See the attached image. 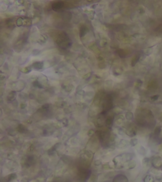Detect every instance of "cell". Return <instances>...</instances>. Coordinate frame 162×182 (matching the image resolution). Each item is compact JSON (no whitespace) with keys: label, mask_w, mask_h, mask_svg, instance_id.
Returning a JSON list of instances; mask_svg holds the SVG:
<instances>
[{"label":"cell","mask_w":162,"mask_h":182,"mask_svg":"<svg viewBox=\"0 0 162 182\" xmlns=\"http://www.w3.org/2000/svg\"><path fill=\"white\" fill-rule=\"evenodd\" d=\"M150 159L152 167L160 170L162 165V158L161 156L155 155V156H152Z\"/></svg>","instance_id":"obj_1"},{"label":"cell","mask_w":162,"mask_h":182,"mask_svg":"<svg viewBox=\"0 0 162 182\" xmlns=\"http://www.w3.org/2000/svg\"><path fill=\"white\" fill-rule=\"evenodd\" d=\"M142 166L143 168L145 169H150L152 167L151 163V159L148 157H144L142 161Z\"/></svg>","instance_id":"obj_2"},{"label":"cell","mask_w":162,"mask_h":182,"mask_svg":"<svg viewBox=\"0 0 162 182\" xmlns=\"http://www.w3.org/2000/svg\"><path fill=\"white\" fill-rule=\"evenodd\" d=\"M126 133L129 136H134L137 134V129L135 127V126L129 127V128L126 131Z\"/></svg>","instance_id":"obj_3"},{"label":"cell","mask_w":162,"mask_h":182,"mask_svg":"<svg viewBox=\"0 0 162 182\" xmlns=\"http://www.w3.org/2000/svg\"><path fill=\"white\" fill-rule=\"evenodd\" d=\"M136 151L142 156H145L147 154V151L146 148L141 145H139L136 147Z\"/></svg>","instance_id":"obj_4"},{"label":"cell","mask_w":162,"mask_h":182,"mask_svg":"<svg viewBox=\"0 0 162 182\" xmlns=\"http://www.w3.org/2000/svg\"><path fill=\"white\" fill-rule=\"evenodd\" d=\"M162 132V126L161 125H157L155 127V128H154L153 132L152 134L156 137H159V136L160 135Z\"/></svg>","instance_id":"obj_5"},{"label":"cell","mask_w":162,"mask_h":182,"mask_svg":"<svg viewBox=\"0 0 162 182\" xmlns=\"http://www.w3.org/2000/svg\"><path fill=\"white\" fill-rule=\"evenodd\" d=\"M113 182H128L127 178L122 175H119L115 178Z\"/></svg>","instance_id":"obj_6"},{"label":"cell","mask_w":162,"mask_h":182,"mask_svg":"<svg viewBox=\"0 0 162 182\" xmlns=\"http://www.w3.org/2000/svg\"><path fill=\"white\" fill-rule=\"evenodd\" d=\"M155 176L151 174H146L143 178V182H155Z\"/></svg>","instance_id":"obj_7"},{"label":"cell","mask_w":162,"mask_h":182,"mask_svg":"<svg viewBox=\"0 0 162 182\" xmlns=\"http://www.w3.org/2000/svg\"><path fill=\"white\" fill-rule=\"evenodd\" d=\"M53 9L55 11L60 10L63 6V3L61 2V1H58V2H55L53 5Z\"/></svg>","instance_id":"obj_8"},{"label":"cell","mask_w":162,"mask_h":182,"mask_svg":"<svg viewBox=\"0 0 162 182\" xmlns=\"http://www.w3.org/2000/svg\"><path fill=\"white\" fill-rule=\"evenodd\" d=\"M43 66V62H42V61H37V62L34 63L33 65V68H34V69L37 70H39L42 69Z\"/></svg>","instance_id":"obj_9"},{"label":"cell","mask_w":162,"mask_h":182,"mask_svg":"<svg viewBox=\"0 0 162 182\" xmlns=\"http://www.w3.org/2000/svg\"><path fill=\"white\" fill-rule=\"evenodd\" d=\"M130 143L128 142V141H127V140H122L120 141V142L118 144V148L119 149H125L127 148L128 147V145H129Z\"/></svg>","instance_id":"obj_10"},{"label":"cell","mask_w":162,"mask_h":182,"mask_svg":"<svg viewBox=\"0 0 162 182\" xmlns=\"http://www.w3.org/2000/svg\"><path fill=\"white\" fill-rule=\"evenodd\" d=\"M137 166V162L134 160H131L127 163V168L128 169H133Z\"/></svg>","instance_id":"obj_11"},{"label":"cell","mask_w":162,"mask_h":182,"mask_svg":"<svg viewBox=\"0 0 162 182\" xmlns=\"http://www.w3.org/2000/svg\"><path fill=\"white\" fill-rule=\"evenodd\" d=\"M153 46H152L151 47H148V48H146V49H144V54L146 56H149L152 54L153 51Z\"/></svg>","instance_id":"obj_12"},{"label":"cell","mask_w":162,"mask_h":182,"mask_svg":"<svg viewBox=\"0 0 162 182\" xmlns=\"http://www.w3.org/2000/svg\"><path fill=\"white\" fill-rule=\"evenodd\" d=\"M140 57V54H137V55H136L133 58V59L132 60V61H131V65H132V66H134L135 65L137 64V63L139 61Z\"/></svg>","instance_id":"obj_13"},{"label":"cell","mask_w":162,"mask_h":182,"mask_svg":"<svg viewBox=\"0 0 162 182\" xmlns=\"http://www.w3.org/2000/svg\"><path fill=\"white\" fill-rule=\"evenodd\" d=\"M125 118H126L127 120H128V121H131V120H133L134 118L133 113L131 111L127 112L126 114H125Z\"/></svg>","instance_id":"obj_14"},{"label":"cell","mask_w":162,"mask_h":182,"mask_svg":"<svg viewBox=\"0 0 162 182\" xmlns=\"http://www.w3.org/2000/svg\"><path fill=\"white\" fill-rule=\"evenodd\" d=\"M130 145L132 147H135L138 144V140L136 138H132L130 141Z\"/></svg>","instance_id":"obj_15"},{"label":"cell","mask_w":162,"mask_h":182,"mask_svg":"<svg viewBox=\"0 0 162 182\" xmlns=\"http://www.w3.org/2000/svg\"><path fill=\"white\" fill-rule=\"evenodd\" d=\"M112 123H113V118H112V117H108L106 120V125L107 126V127L110 128L112 127Z\"/></svg>","instance_id":"obj_16"},{"label":"cell","mask_w":162,"mask_h":182,"mask_svg":"<svg viewBox=\"0 0 162 182\" xmlns=\"http://www.w3.org/2000/svg\"><path fill=\"white\" fill-rule=\"evenodd\" d=\"M155 180L157 181H162V173L161 172H158L155 175Z\"/></svg>","instance_id":"obj_17"},{"label":"cell","mask_w":162,"mask_h":182,"mask_svg":"<svg viewBox=\"0 0 162 182\" xmlns=\"http://www.w3.org/2000/svg\"><path fill=\"white\" fill-rule=\"evenodd\" d=\"M16 177H17V175L15 173H12L11 175L8 176V181L14 180L16 178Z\"/></svg>","instance_id":"obj_18"},{"label":"cell","mask_w":162,"mask_h":182,"mask_svg":"<svg viewBox=\"0 0 162 182\" xmlns=\"http://www.w3.org/2000/svg\"><path fill=\"white\" fill-rule=\"evenodd\" d=\"M17 129H18V130L20 132H21V133H24V132H25V130H26V128H25V127L22 125H18Z\"/></svg>","instance_id":"obj_19"},{"label":"cell","mask_w":162,"mask_h":182,"mask_svg":"<svg viewBox=\"0 0 162 182\" xmlns=\"http://www.w3.org/2000/svg\"><path fill=\"white\" fill-rule=\"evenodd\" d=\"M159 97H160V96H159L158 94L153 95V96H151L150 99H151L152 101H157Z\"/></svg>","instance_id":"obj_20"},{"label":"cell","mask_w":162,"mask_h":182,"mask_svg":"<svg viewBox=\"0 0 162 182\" xmlns=\"http://www.w3.org/2000/svg\"><path fill=\"white\" fill-rule=\"evenodd\" d=\"M98 180V176L95 174H93V175H91V182H96Z\"/></svg>","instance_id":"obj_21"},{"label":"cell","mask_w":162,"mask_h":182,"mask_svg":"<svg viewBox=\"0 0 162 182\" xmlns=\"http://www.w3.org/2000/svg\"><path fill=\"white\" fill-rule=\"evenodd\" d=\"M85 30H87V29H86V27H83L81 28V37L84 36V35H85L87 33V31Z\"/></svg>","instance_id":"obj_22"},{"label":"cell","mask_w":162,"mask_h":182,"mask_svg":"<svg viewBox=\"0 0 162 182\" xmlns=\"http://www.w3.org/2000/svg\"><path fill=\"white\" fill-rule=\"evenodd\" d=\"M22 72H24V73H29L30 72H31V68L30 67L24 68L22 70Z\"/></svg>","instance_id":"obj_23"},{"label":"cell","mask_w":162,"mask_h":182,"mask_svg":"<svg viewBox=\"0 0 162 182\" xmlns=\"http://www.w3.org/2000/svg\"><path fill=\"white\" fill-rule=\"evenodd\" d=\"M24 24V20L22 18H19L17 21V25L18 26H21Z\"/></svg>","instance_id":"obj_24"},{"label":"cell","mask_w":162,"mask_h":182,"mask_svg":"<svg viewBox=\"0 0 162 182\" xmlns=\"http://www.w3.org/2000/svg\"><path fill=\"white\" fill-rule=\"evenodd\" d=\"M103 169L104 170H109V169H111V167L110 166H109V164H104L103 166Z\"/></svg>","instance_id":"obj_25"},{"label":"cell","mask_w":162,"mask_h":182,"mask_svg":"<svg viewBox=\"0 0 162 182\" xmlns=\"http://www.w3.org/2000/svg\"><path fill=\"white\" fill-rule=\"evenodd\" d=\"M139 13H140L141 15H143L145 13V10L143 7H140L139 9Z\"/></svg>","instance_id":"obj_26"},{"label":"cell","mask_w":162,"mask_h":182,"mask_svg":"<svg viewBox=\"0 0 162 182\" xmlns=\"http://www.w3.org/2000/svg\"><path fill=\"white\" fill-rule=\"evenodd\" d=\"M101 161H100V160H96V161H95V162H94V165L95 166H100V165H101Z\"/></svg>","instance_id":"obj_27"},{"label":"cell","mask_w":162,"mask_h":182,"mask_svg":"<svg viewBox=\"0 0 162 182\" xmlns=\"http://www.w3.org/2000/svg\"><path fill=\"white\" fill-rule=\"evenodd\" d=\"M136 84L137 85V87H140L141 85L143 84V81H142L141 80L138 79L137 80V81H136Z\"/></svg>","instance_id":"obj_28"},{"label":"cell","mask_w":162,"mask_h":182,"mask_svg":"<svg viewBox=\"0 0 162 182\" xmlns=\"http://www.w3.org/2000/svg\"><path fill=\"white\" fill-rule=\"evenodd\" d=\"M94 133V130H93V129H91V130H89V132H88V135L89 136H91L93 135Z\"/></svg>","instance_id":"obj_29"},{"label":"cell","mask_w":162,"mask_h":182,"mask_svg":"<svg viewBox=\"0 0 162 182\" xmlns=\"http://www.w3.org/2000/svg\"><path fill=\"white\" fill-rule=\"evenodd\" d=\"M40 53V51L39 50H37V49H35V50L33 51V54H36V55H37V54H38L39 53Z\"/></svg>","instance_id":"obj_30"},{"label":"cell","mask_w":162,"mask_h":182,"mask_svg":"<svg viewBox=\"0 0 162 182\" xmlns=\"http://www.w3.org/2000/svg\"><path fill=\"white\" fill-rule=\"evenodd\" d=\"M158 120H159V121H162V112H161V113H160V114H159Z\"/></svg>","instance_id":"obj_31"},{"label":"cell","mask_w":162,"mask_h":182,"mask_svg":"<svg viewBox=\"0 0 162 182\" xmlns=\"http://www.w3.org/2000/svg\"><path fill=\"white\" fill-rule=\"evenodd\" d=\"M89 75H91V73H88V74L85 75V77H84V79H88V78H89V77H90V76H89Z\"/></svg>","instance_id":"obj_32"},{"label":"cell","mask_w":162,"mask_h":182,"mask_svg":"<svg viewBox=\"0 0 162 182\" xmlns=\"http://www.w3.org/2000/svg\"><path fill=\"white\" fill-rule=\"evenodd\" d=\"M20 106H21L20 108H22V109H24V108H25V107H26V104H22L20 105Z\"/></svg>","instance_id":"obj_33"},{"label":"cell","mask_w":162,"mask_h":182,"mask_svg":"<svg viewBox=\"0 0 162 182\" xmlns=\"http://www.w3.org/2000/svg\"><path fill=\"white\" fill-rule=\"evenodd\" d=\"M155 182H162V181H157V180H156Z\"/></svg>","instance_id":"obj_34"},{"label":"cell","mask_w":162,"mask_h":182,"mask_svg":"<svg viewBox=\"0 0 162 182\" xmlns=\"http://www.w3.org/2000/svg\"><path fill=\"white\" fill-rule=\"evenodd\" d=\"M160 170H161V171H162V165H161V168H160Z\"/></svg>","instance_id":"obj_35"},{"label":"cell","mask_w":162,"mask_h":182,"mask_svg":"<svg viewBox=\"0 0 162 182\" xmlns=\"http://www.w3.org/2000/svg\"><path fill=\"white\" fill-rule=\"evenodd\" d=\"M161 158H162V154L161 155Z\"/></svg>","instance_id":"obj_36"}]
</instances>
